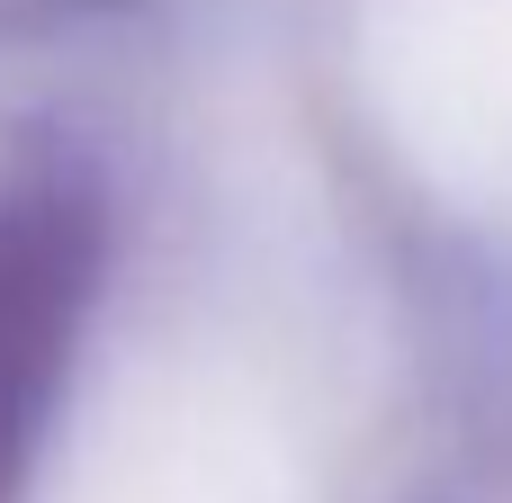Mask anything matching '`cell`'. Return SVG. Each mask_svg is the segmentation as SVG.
Wrapping results in <instances>:
<instances>
[{"label": "cell", "instance_id": "1", "mask_svg": "<svg viewBox=\"0 0 512 503\" xmlns=\"http://www.w3.org/2000/svg\"><path fill=\"white\" fill-rule=\"evenodd\" d=\"M99 279V216L72 189L0 198V503H18L63 396L72 333Z\"/></svg>", "mask_w": 512, "mask_h": 503}]
</instances>
